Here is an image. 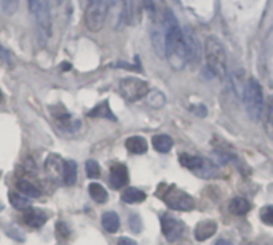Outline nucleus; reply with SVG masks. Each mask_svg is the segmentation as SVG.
<instances>
[{"label": "nucleus", "instance_id": "obj_1", "mask_svg": "<svg viewBox=\"0 0 273 245\" xmlns=\"http://www.w3.org/2000/svg\"><path fill=\"white\" fill-rule=\"evenodd\" d=\"M163 28H165V50H166L165 56H168L174 69H182L187 63L186 50H184V36L178 18H176L171 10H165Z\"/></svg>", "mask_w": 273, "mask_h": 245}, {"label": "nucleus", "instance_id": "obj_2", "mask_svg": "<svg viewBox=\"0 0 273 245\" xmlns=\"http://www.w3.org/2000/svg\"><path fill=\"white\" fill-rule=\"evenodd\" d=\"M205 59L208 69L214 75L224 78L227 75V53L222 42L216 37H208L205 42Z\"/></svg>", "mask_w": 273, "mask_h": 245}, {"label": "nucleus", "instance_id": "obj_3", "mask_svg": "<svg viewBox=\"0 0 273 245\" xmlns=\"http://www.w3.org/2000/svg\"><path fill=\"white\" fill-rule=\"evenodd\" d=\"M243 101H244L248 116L252 120H260L265 104H263L262 89H260V85L256 78H249V80H246L244 89H243Z\"/></svg>", "mask_w": 273, "mask_h": 245}, {"label": "nucleus", "instance_id": "obj_4", "mask_svg": "<svg viewBox=\"0 0 273 245\" xmlns=\"http://www.w3.org/2000/svg\"><path fill=\"white\" fill-rule=\"evenodd\" d=\"M107 18V0H86L85 24L91 32H99Z\"/></svg>", "mask_w": 273, "mask_h": 245}, {"label": "nucleus", "instance_id": "obj_5", "mask_svg": "<svg viewBox=\"0 0 273 245\" xmlns=\"http://www.w3.org/2000/svg\"><path fill=\"white\" fill-rule=\"evenodd\" d=\"M165 204L173 210H179V212H189L193 207H195V200L189 196L187 192L181 191L179 188L171 186L165 191L163 194Z\"/></svg>", "mask_w": 273, "mask_h": 245}, {"label": "nucleus", "instance_id": "obj_6", "mask_svg": "<svg viewBox=\"0 0 273 245\" xmlns=\"http://www.w3.org/2000/svg\"><path fill=\"white\" fill-rule=\"evenodd\" d=\"M120 93L128 101H138L149 93V84L136 77H125L120 80Z\"/></svg>", "mask_w": 273, "mask_h": 245}, {"label": "nucleus", "instance_id": "obj_7", "mask_svg": "<svg viewBox=\"0 0 273 245\" xmlns=\"http://www.w3.org/2000/svg\"><path fill=\"white\" fill-rule=\"evenodd\" d=\"M182 36H184V50H186L187 63H192V64L200 63L201 56H203V47H201L200 39L197 37L195 31L186 28L182 29Z\"/></svg>", "mask_w": 273, "mask_h": 245}, {"label": "nucleus", "instance_id": "obj_8", "mask_svg": "<svg viewBox=\"0 0 273 245\" xmlns=\"http://www.w3.org/2000/svg\"><path fill=\"white\" fill-rule=\"evenodd\" d=\"M34 16H35V24H37L39 32L43 36V39L47 40L51 36V10H50L48 0H42Z\"/></svg>", "mask_w": 273, "mask_h": 245}, {"label": "nucleus", "instance_id": "obj_9", "mask_svg": "<svg viewBox=\"0 0 273 245\" xmlns=\"http://www.w3.org/2000/svg\"><path fill=\"white\" fill-rule=\"evenodd\" d=\"M162 231L166 239L170 242H174L182 235L184 224H182V221L178 220V218H174L171 215H165L162 218Z\"/></svg>", "mask_w": 273, "mask_h": 245}, {"label": "nucleus", "instance_id": "obj_10", "mask_svg": "<svg viewBox=\"0 0 273 245\" xmlns=\"http://www.w3.org/2000/svg\"><path fill=\"white\" fill-rule=\"evenodd\" d=\"M110 186L113 189H121L128 185V169L121 164H115L110 167Z\"/></svg>", "mask_w": 273, "mask_h": 245}, {"label": "nucleus", "instance_id": "obj_11", "mask_svg": "<svg viewBox=\"0 0 273 245\" xmlns=\"http://www.w3.org/2000/svg\"><path fill=\"white\" fill-rule=\"evenodd\" d=\"M141 13H143V0H125L123 16L126 23L136 24L141 20Z\"/></svg>", "mask_w": 273, "mask_h": 245}, {"label": "nucleus", "instance_id": "obj_12", "mask_svg": "<svg viewBox=\"0 0 273 245\" xmlns=\"http://www.w3.org/2000/svg\"><path fill=\"white\" fill-rule=\"evenodd\" d=\"M23 221L28 226L40 227L47 223V213H43L42 210H37V208H28V210H24Z\"/></svg>", "mask_w": 273, "mask_h": 245}, {"label": "nucleus", "instance_id": "obj_13", "mask_svg": "<svg viewBox=\"0 0 273 245\" xmlns=\"http://www.w3.org/2000/svg\"><path fill=\"white\" fill-rule=\"evenodd\" d=\"M217 231V223L213 220L200 221L195 227V239L197 240H208L211 235H214Z\"/></svg>", "mask_w": 273, "mask_h": 245}, {"label": "nucleus", "instance_id": "obj_14", "mask_svg": "<svg viewBox=\"0 0 273 245\" xmlns=\"http://www.w3.org/2000/svg\"><path fill=\"white\" fill-rule=\"evenodd\" d=\"M63 165H64V160L61 159L59 155L56 154H53L50 155L48 159H47V164H45V169L48 172V175L51 178H63Z\"/></svg>", "mask_w": 273, "mask_h": 245}, {"label": "nucleus", "instance_id": "obj_15", "mask_svg": "<svg viewBox=\"0 0 273 245\" xmlns=\"http://www.w3.org/2000/svg\"><path fill=\"white\" fill-rule=\"evenodd\" d=\"M179 162L182 167H186L189 170H192L193 173H198L201 170V167H203L205 164V159L203 157H198V155H190V154H181L179 155Z\"/></svg>", "mask_w": 273, "mask_h": 245}, {"label": "nucleus", "instance_id": "obj_16", "mask_svg": "<svg viewBox=\"0 0 273 245\" xmlns=\"http://www.w3.org/2000/svg\"><path fill=\"white\" fill-rule=\"evenodd\" d=\"M146 192L138 188H126L121 192V200L126 204H141L146 200Z\"/></svg>", "mask_w": 273, "mask_h": 245}, {"label": "nucleus", "instance_id": "obj_17", "mask_svg": "<svg viewBox=\"0 0 273 245\" xmlns=\"http://www.w3.org/2000/svg\"><path fill=\"white\" fill-rule=\"evenodd\" d=\"M63 183L67 186H74L77 181V164L74 160H64L63 165Z\"/></svg>", "mask_w": 273, "mask_h": 245}, {"label": "nucleus", "instance_id": "obj_18", "mask_svg": "<svg viewBox=\"0 0 273 245\" xmlns=\"http://www.w3.org/2000/svg\"><path fill=\"white\" fill-rule=\"evenodd\" d=\"M101 223L107 232H117L120 229V218L115 212H105L101 218Z\"/></svg>", "mask_w": 273, "mask_h": 245}, {"label": "nucleus", "instance_id": "obj_19", "mask_svg": "<svg viewBox=\"0 0 273 245\" xmlns=\"http://www.w3.org/2000/svg\"><path fill=\"white\" fill-rule=\"evenodd\" d=\"M16 188L20 189L21 194H24L26 197H39L40 196V189L31 183L29 180L26 178H20L16 181Z\"/></svg>", "mask_w": 273, "mask_h": 245}, {"label": "nucleus", "instance_id": "obj_20", "mask_svg": "<svg viewBox=\"0 0 273 245\" xmlns=\"http://www.w3.org/2000/svg\"><path fill=\"white\" fill-rule=\"evenodd\" d=\"M126 149L133 154H144L147 151V141L143 136H131L126 139Z\"/></svg>", "mask_w": 273, "mask_h": 245}, {"label": "nucleus", "instance_id": "obj_21", "mask_svg": "<svg viewBox=\"0 0 273 245\" xmlns=\"http://www.w3.org/2000/svg\"><path fill=\"white\" fill-rule=\"evenodd\" d=\"M152 144L158 152H170L173 147V139L168 135H155L152 138Z\"/></svg>", "mask_w": 273, "mask_h": 245}, {"label": "nucleus", "instance_id": "obj_22", "mask_svg": "<svg viewBox=\"0 0 273 245\" xmlns=\"http://www.w3.org/2000/svg\"><path fill=\"white\" fill-rule=\"evenodd\" d=\"M228 208H230V212L233 215H246V213L249 212L251 205H249V202L246 199L235 197V199L230 200V205H228Z\"/></svg>", "mask_w": 273, "mask_h": 245}, {"label": "nucleus", "instance_id": "obj_23", "mask_svg": "<svg viewBox=\"0 0 273 245\" xmlns=\"http://www.w3.org/2000/svg\"><path fill=\"white\" fill-rule=\"evenodd\" d=\"M8 197H10V204L16 208V210H28L31 208V200L26 197L24 194H20V192H13L10 191V194H8Z\"/></svg>", "mask_w": 273, "mask_h": 245}, {"label": "nucleus", "instance_id": "obj_24", "mask_svg": "<svg viewBox=\"0 0 273 245\" xmlns=\"http://www.w3.org/2000/svg\"><path fill=\"white\" fill-rule=\"evenodd\" d=\"M263 116H265V132L273 139V96H270L265 108H263Z\"/></svg>", "mask_w": 273, "mask_h": 245}, {"label": "nucleus", "instance_id": "obj_25", "mask_svg": "<svg viewBox=\"0 0 273 245\" xmlns=\"http://www.w3.org/2000/svg\"><path fill=\"white\" fill-rule=\"evenodd\" d=\"M88 189H90V194L91 197L96 200L98 204H105L107 202V191H105L101 185H98V183H91L90 186H88Z\"/></svg>", "mask_w": 273, "mask_h": 245}, {"label": "nucleus", "instance_id": "obj_26", "mask_svg": "<svg viewBox=\"0 0 273 245\" xmlns=\"http://www.w3.org/2000/svg\"><path fill=\"white\" fill-rule=\"evenodd\" d=\"M88 116H90V117H107L110 120H115V116H112L107 101H104L102 104H99L98 108H94L91 112H88Z\"/></svg>", "mask_w": 273, "mask_h": 245}, {"label": "nucleus", "instance_id": "obj_27", "mask_svg": "<svg viewBox=\"0 0 273 245\" xmlns=\"http://www.w3.org/2000/svg\"><path fill=\"white\" fill-rule=\"evenodd\" d=\"M147 103L151 104L152 108H162L165 104V95L158 90H154L151 93H147Z\"/></svg>", "mask_w": 273, "mask_h": 245}, {"label": "nucleus", "instance_id": "obj_28", "mask_svg": "<svg viewBox=\"0 0 273 245\" xmlns=\"http://www.w3.org/2000/svg\"><path fill=\"white\" fill-rule=\"evenodd\" d=\"M20 0H0V10H2L7 16H12L16 13Z\"/></svg>", "mask_w": 273, "mask_h": 245}, {"label": "nucleus", "instance_id": "obj_29", "mask_svg": "<svg viewBox=\"0 0 273 245\" xmlns=\"http://www.w3.org/2000/svg\"><path fill=\"white\" fill-rule=\"evenodd\" d=\"M85 169H86L88 178H99L101 169H99V164L96 162V160H88L86 165H85Z\"/></svg>", "mask_w": 273, "mask_h": 245}, {"label": "nucleus", "instance_id": "obj_30", "mask_svg": "<svg viewBox=\"0 0 273 245\" xmlns=\"http://www.w3.org/2000/svg\"><path fill=\"white\" fill-rule=\"evenodd\" d=\"M260 220L267 226H273V205H267L260 210Z\"/></svg>", "mask_w": 273, "mask_h": 245}, {"label": "nucleus", "instance_id": "obj_31", "mask_svg": "<svg viewBox=\"0 0 273 245\" xmlns=\"http://www.w3.org/2000/svg\"><path fill=\"white\" fill-rule=\"evenodd\" d=\"M56 235H58V237H59L61 240H64V239L69 237V235H70V231H69V227H67L66 223L59 221V223L56 224Z\"/></svg>", "mask_w": 273, "mask_h": 245}, {"label": "nucleus", "instance_id": "obj_32", "mask_svg": "<svg viewBox=\"0 0 273 245\" xmlns=\"http://www.w3.org/2000/svg\"><path fill=\"white\" fill-rule=\"evenodd\" d=\"M129 226H131V231H133V232H141V229H143L141 218L138 215H131L129 216Z\"/></svg>", "mask_w": 273, "mask_h": 245}, {"label": "nucleus", "instance_id": "obj_33", "mask_svg": "<svg viewBox=\"0 0 273 245\" xmlns=\"http://www.w3.org/2000/svg\"><path fill=\"white\" fill-rule=\"evenodd\" d=\"M143 8L154 18V16H155V4H154V0H143Z\"/></svg>", "mask_w": 273, "mask_h": 245}, {"label": "nucleus", "instance_id": "obj_34", "mask_svg": "<svg viewBox=\"0 0 273 245\" xmlns=\"http://www.w3.org/2000/svg\"><path fill=\"white\" fill-rule=\"evenodd\" d=\"M0 59H2L5 64L12 66V61H10V59H12V56L8 55V51H5V50H4L2 47H0Z\"/></svg>", "mask_w": 273, "mask_h": 245}, {"label": "nucleus", "instance_id": "obj_35", "mask_svg": "<svg viewBox=\"0 0 273 245\" xmlns=\"http://www.w3.org/2000/svg\"><path fill=\"white\" fill-rule=\"evenodd\" d=\"M190 109H192L193 114H197V116H200V117H205L206 116V108L201 106V104H200V106H192Z\"/></svg>", "mask_w": 273, "mask_h": 245}, {"label": "nucleus", "instance_id": "obj_36", "mask_svg": "<svg viewBox=\"0 0 273 245\" xmlns=\"http://www.w3.org/2000/svg\"><path fill=\"white\" fill-rule=\"evenodd\" d=\"M40 2L42 0H28V5H29V12L34 15L35 13V10L39 8V5H40Z\"/></svg>", "mask_w": 273, "mask_h": 245}, {"label": "nucleus", "instance_id": "obj_37", "mask_svg": "<svg viewBox=\"0 0 273 245\" xmlns=\"http://www.w3.org/2000/svg\"><path fill=\"white\" fill-rule=\"evenodd\" d=\"M118 245H138L133 239H128V237H121L118 240Z\"/></svg>", "mask_w": 273, "mask_h": 245}, {"label": "nucleus", "instance_id": "obj_38", "mask_svg": "<svg viewBox=\"0 0 273 245\" xmlns=\"http://www.w3.org/2000/svg\"><path fill=\"white\" fill-rule=\"evenodd\" d=\"M216 245H233V243L230 240H227V239H221V240H217Z\"/></svg>", "mask_w": 273, "mask_h": 245}, {"label": "nucleus", "instance_id": "obj_39", "mask_svg": "<svg viewBox=\"0 0 273 245\" xmlns=\"http://www.w3.org/2000/svg\"><path fill=\"white\" fill-rule=\"evenodd\" d=\"M55 2H56L58 5H61V4H63V0H55Z\"/></svg>", "mask_w": 273, "mask_h": 245}]
</instances>
